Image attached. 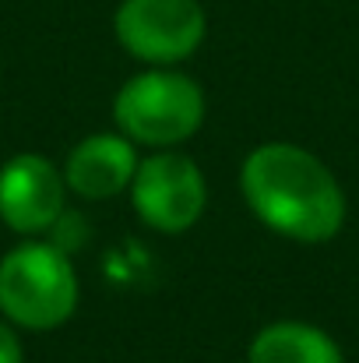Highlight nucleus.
I'll return each mask as SVG.
<instances>
[{"instance_id":"nucleus-1","label":"nucleus","mask_w":359,"mask_h":363,"mask_svg":"<svg viewBox=\"0 0 359 363\" xmlns=\"http://www.w3.org/2000/svg\"><path fill=\"white\" fill-rule=\"evenodd\" d=\"M239 194L271 233L289 240L324 243L346 223V194L335 173L289 141L257 145L243 159Z\"/></svg>"},{"instance_id":"nucleus-2","label":"nucleus","mask_w":359,"mask_h":363,"mask_svg":"<svg viewBox=\"0 0 359 363\" xmlns=\"http://www.w3.org/2000/svg\"><path fill=\"white\" fill-rule=\"evenodd\" d=\"M81 282L57 243L25 240L0 257V314L21 332H53L78 311Z\"/></svg>"},{"instance_id":"nucleus-3","label":"nucleus","mask_w":359,"mask_h":363,"mask_svg":"<svg viewBox=\"0 0 359 363\" xmlns=\"http://www.w3.org/2000/svg\"><path fill=\"white\" fill-rule=\"evenodd\" d=\"M117 130L144 148H176L205 123L201 85L173 67H148L120 85L113 99Z\"/></svg>"},{"instance_id":"nucleus-4","label":"nucleus","mask_w":359,"mask_h":363,"mask_svg":"<svg viewBox=\"0 0 359 363\" xmlns=\"http://www.w3.org/2000/svg\"><path fill=\"white\" fill-rule=\"evenodd\" d=\"M127 194L144 226L173 237L187 233L205 216L208 180L190 155L176 148H159L137 162Z\"/></svg>"},{"instance_id":"nucleus-5","label":"nucleus","mask_w":359,"mask_h":363,"mask_svg":"<svg viewBox=\"0 0 359 363\" xmlns=\"http://www.w3.org/2000/svg\"><path fill=\"white\" fill-rule=\"evenodd\" d=\"M117 43L148 67H173L198 53L208 32L201 0H123L113 14Z\"/></svg>"},{"instance_id":"nucleus-6","label":"nucleus","mask_w":359,"mask_h":363,"mask_svg":"<svg viewBox=\"0 0 359 363\" xmlns=\"http://www.w3.org/2000/svg\"><path fill=\"white\" fill-rule=\"evenodd\" d=\"M67 194L64 169L42 152H18L0 166V219L21 237L53 230Z\"/></svg>"},{"instance_id":"nucleus-7","label":"nucleus","mask_w":359,"mask_h":363,"mask_svg":"<svg viewBox=\"0 0 359 363\" xmlns=\"http://www.w3.org/2000/svg\"><path fill=\"white\" fill-rule=\"evenodd\" d=\"M137 162V145L127 134H92L64 159V180L85 201H110L130 187Z\"/></svg>"},{"instance_id":"nucleus-8","label":"nucleus","mask_w":359,"mask_h":363,"mask_svg":"<svg viewBox=\"0 0 359 363\" xmlns=\"http://www.w3.org/2000/svg\"><path fill=\"white\" fill-rule=\"evenodd\" d=\"M246 363H346L338 342L307 321H275L264 325L250 350Z\"/></svg>"},{"instance_id":"nucleus-9","label":"nucleus","mask_w":359,"mask_h":363,"mask_svg":"<svg viewBox=\"0 0 359 363\" xmlns=\"http://www.w3.org/2000/svg\"><path fill=\"white\" fill-rule=\"evenodd\" d=\"M0 363H25L21 339H18L14 325H7L4 318H0Z\"/></svg>"}]
</instances>
